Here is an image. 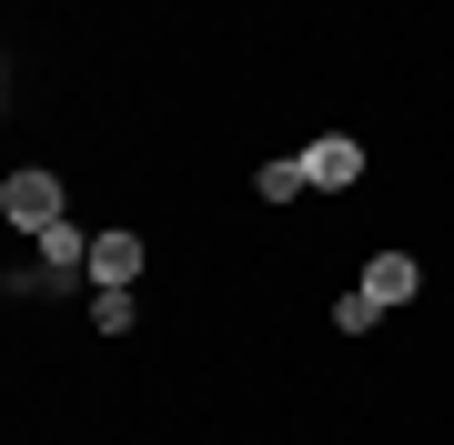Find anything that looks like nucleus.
Here are the masks:
<instances>
[{"instance_id": "f257e3e1", "label": "nucleus", "mask_w": 454, "mask_h": 445, "mask_svg": "<svg viewBox=\"0 0 454 445\" xmlns=\"http://www.w3.org/2000/svg\"><path fill=\"white\" fill-rule=\"evenodd\" d=\"M0 223H20V233H51V223H61V172L20 163L11 182H0Z\"/></svg>"}, {"instance_id": "7ed1b4c3", "label": "nucleus", "mask_w": 454, "mask_h": 445, "mask_svg": "<svg viewBox=\"0 0 454 445\" xmlns=\"http://www.w3.org/2000/svg\"><path fill=\"white\" fill-rule=\"evenodd\" d=\"M303 172H313V193H354V182H364V142H354V132L303 142Z\"/></svg>"}, {"instance_id": "20e7f679", "label": "nucleus", "mask_w": 454, "mask_h": 445, "mask_svg": "<svg viewBox=\"0 0 454 445\" xmlns=\"http://www.w3.org/2000/svg\"><path fill=\"white\" fill-rule=\"evenodd\" d=\"M364 294L373 304H414L424 294V264H414V253H373V264H364Z\"/></svg>"}, {"instance_id": "423d86ee", "label": "nucleus", "mask_w": 454, "mask_h": 445, "mask_svg": "<svg viewBox=\"0 0 454 445\" xmlns=\"http://www.w3.org/2000/svg\"><path fill=\"white\" fill-rule=\"evenodd\" d=\"M131 314H142L131 283H91V324H101V334H131Z\"/></svg>"}, {"instance_id": "0eeeda50", "label": "nucleus", "mask_w": 454, "mask_h": 445, "mask_svg": "<svg viewBox=\"0 0 454 445\" xmlns=\"http://www.w3.org/2000/svg\"><path fill=\"white\" fill-rule=\"evenodd\" d=\"M333 324H343V334H373V324H384V304H373V294H364V283H354V294H343V304H333Z\"/></svg>"}, {"instance_id": "f03ea898", "label": "nucleus", "mask_w": 454, "mask_h": 445, "mask_svg": "<svg viewBox=\"0 0 454 445\" xmlns=\"http://www.w3.org/2000/svg\"><path fill=\"white\" fill-rule=\"evenodd\" d=\"M142 264H152V243L131 223H101L91 233V283H142Z\"/></svg>"}, {"instance_id": "39448f33", "label": "nucleus", "mask_w": 454, "mask_h": 445, "mask_svg": "<svg viewBox=\"0 0 454 445\" xmlns=\"http://www.w3.org/2000/svg\"><path fill=\"white\" fill-rule=\"evenodd\" d=\"M253 193H262V203H293V193H313L303 152H283V163H262V172H253Z\"/></svg>"}]
</instances>
